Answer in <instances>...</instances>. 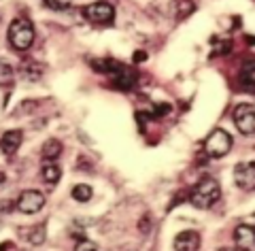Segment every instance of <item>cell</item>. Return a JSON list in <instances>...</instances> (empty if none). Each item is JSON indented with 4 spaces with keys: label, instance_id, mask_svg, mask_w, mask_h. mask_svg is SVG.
I'll return each instance as SVG.
<instances>
[{
    "label": "cell",
    "instance_id": "obj_6",
    "mask_svg": "<svg viewBox=\"0 0 255 251\" xmlns=\"http://www.w3.org/2000/svg\"><path fill=\"white\" fill-rule=\"evenodd\" d=\"M234 124L243 134L251 136L255 134V107L249 104H241L234 109Z\"/></svg>",
    "mask_w": 255,
    "mask_h": 251
},
{
    "label": "cell",
    "instance_id": "obj_19",
    "mask_svg": "<svg viewBox=\"0 0 255 251\" xmlns=\"http://www.w3.org/2000/svg\"><path fill=\"white\" fill-rule=\"evenodd\" d=\"M28 241L32 243V245H41V243L45 241V228L43 226H34L32 232L28 234Z\"/></svg>",
    "mask_w": 255,
    "mask_h": 251
},
{
    "label": "cell",
    "instance_id": "obj_26",
    "mask_svg": "<svg viewBox=\"0 0 255 251\" xmlns=\"http://www.w3.org/2000/svg\"><path fill=\"white\" fill-rule=\"evenodd\" d=\"M219 251H238V249H232V247H223V249H219Z\"/></svg>",
    "mask_w": 255,
    "mask_h": 251
},
{
    "label": "cell",
    "instance_id": "obj_27",
    "mask_svg": "<svg viewBox=\"0 0 255 251\" xmlns=\"http://www.w3.org/2000/svg\"><path fill=\"white\" fill-rule=\"evenodd\" d=\"M124 251H132V249H124Z\"/></svg>",
    "mask_w": 255,
    "mask_h": 251
},
{
    "label": "cell",
    "instance_id": "obj_2",
    "mask_svg": "<svg viewBox=\"0 0 255 251\" xmlns=\"http://www.w3.org/2000/svg\"><path fill=\"white\" fill-rule=\"evenodd\" d=\"M6 38H9L13 49L26 51L32 47V40H34V28H32V23L28 19L17 17V19L11 21L9 32H6Z\"/></svg>",
    "mask_w": 255,
    "mask_h": 251
},
{
    "label": "cell",
    "instance_id": "obj_24",
    "mask_svg": "<svg viewBox=\"0 0 255 251\" xmlns=\"http://www.w3.org/2000/svg\"><path fill=\"white\" fill-rule=\"evenodd\" d=\"M134 60H136V62H145V60H147V53L136 51V53H134Z\"/></svg>",
    "mask_w": 255,
    "mask_h": 251
},
{
    "label": "cell",
    "instance_id": "obj_22",
    "mask_svg": "<svg viewBox=\"0 0 255 251\" xmlns=\"http://www.w3.org/2000/svg\"><path fill=\"white\" fill-rule=\"evenodd\" d=\"M153 109H155V111H153V115L159 117V115H166V113H170V104H166V102H164V104H155Z\"/></svg>",
    "mask_w": 255,
    "mask_h": 251
},
{
    "label": "cell",
    "instance_id": "obj_21",
    "mask_svg": "<svg viewBox=\"0 0 255 251\" xmlns=\"http://www.w3.org/2000/svg\"><path fill=\"white\" fill-rule=\"evenodd\" d=\"M75 251H98V247H96L92 241H85L83 239V241H79L77 245H75Z\"/></svg>",
    "mask_w": 255,
    "mask_h": 251
},
{
    "label": "cell",
    "instance_id": "obj_25",
    "mask_svg": "<svg viewBox=\"0 0 255 251\" xmlns=\"http://www.w3.org/2000/svg\"><path fill=\"white\" fill-rule=\"evenodd\" d=\"M4 183H6V175H4L2 171H0V190L4 188Z\"/></svg>",
    "mask_w": 255,
    "mask_h": 251
},
{
    "label": "cell",
    "instance_id": "obj_12",
    "mask_svg": "<svg viewBox=\"0 0 255 251\" xmlns=\"http://www.w3.org/2000/svg\"><path fill=\"white\" fill-rule=\"evenodd\" d=\"M19 72H21V77L23 79H28V81H38L43 77V64L41 62H36V60H23L21 62V66H19Z\"/></svg>",
    "mask_w": 255,
    "mask_h": 251
},
{
    "label": "cell",
    "instance_id": "obj_8",
    "mask_svg": "<svg viewBox=\"0 0 255 251\" xmlns=\"http://www.w3.org/2000/svg\"><path fill=\"white\" fill-rule=\"evenodd\" d=\"M109 77L113 81V85L119 87V90H132L134 83H136V72L128 70L126 66H122V64H119L113 72H109Z\"/></svg>",
    "mask_w": 255,
    "mask_h": 251
},
{
    "label": "cell",
    "instance_id": "obj_15",
    "mask_svg": "<svg viewBox=\"0 0 255 251\" xmlns=\"http://www.w3.org/2000/svg\"><path fill=\"white\" fill-rule=\"evenodd\" d=\"M241 81L247 85V87H251V90H255V60H247L243 66H241Z\"/></svg>",
    "mask_w": 255,
    "mask_h": 251
},
{
    "label": "cell",
    "instance_id": "obj_4",
    "mask_svg": "<svg viewBox=\"0 0 255 251\" xmlns=\"http://www.w3.org/2000/svg\"><path fill=\"white\" fill-rule=\"evenodd\" d=\"M83 15H85V19L90 23H96V26H107V23L113 21L115 9L109 2H105V0H100V2L87 4L83 9Z\"/></svg>",
    "mask_w": 255,
    "mask_h": 251
},
{
    "label": "cell",
    "instance_id": "obj_9",
    "mask_svg": "<svg viewBox=\"0 0 255 251\" xmlns=\"http://www.w3.org/2000/svg\"><path fill=\"white\" fill-rule=\"evenodd\" d=\"M234 243L243 251H255V228L253 226H238L234 230Z\"/></svg>",
    "mask_w": 255,
    "mask_h": 251
},
{
    "label": "cell",
    "instance_id": "obj_14",
    "mask_svg": "<svg viewBox=\"0 0 255 251\" xmlns=\"http://www.w3.org/2000/svg\"><path fill=\"white\" fill-rule=\"evenodd\" d=\"M41 175H43V181L45 183H58L60 181V177H62V168L55 164V160H45V164L41 168Z\"/></svg>",
    "mask_w": 255,
    "mask_h": 251
},
{
    "label": "cell",
    "instance_id": "obj_11",
    "mask_svg": "<svg viewBox=\"0 0 255 251\" xmlns=\"http://www.w3.org/2000/svg\"><path fill=\"white\" fill-rule=\"evenodd\" d=\"M21 139H23V134L19 130H9V132L2 134V139H0V149H2V153L6 158L15 156V151H17L19 145H21Z\"/></svg>",
    "mask_w": 255,
    "mask_h": 251
},
{
    "label": "cell",
    "instance_id": "obj_5",
    "mask_svg": "<svg viewBox=\"0 0 255 251\" xmlns=\"http://www.w3.org/2000/svg\"><path fill=\"white\" fill-rule=\"evenodd\" d=\"M45 207V196L38 190H26L17 198V209L26 215H34Z\"/></svg>",
    "mask_w": 255,
    "mask_h": 251
},
{
    "label": "cell",
    "instance_id": "obj_10",
    "mask_svg": "<svg viewBox=\"0 0 255 251\" xmlns=\"http://www.w3.org/2000/svg\"><path fill=\"white\" fill-rule=\"evenodd\" d=\"M200 247V234L196 230H185L174 239V251H196Z\"/></svg>",
    "mask_w": 255,
    "mask_h": 251
},
{
    "label": "cell",
    "instance_id": "obj_3",
    "mask_svg": "<svg viewBox=\"0 0 255 251\" xmlns=\"http://www.w3.org/2000/svg\"><path fill=\"white\" fill-rule=\"evenodd\" d=\"M232 136H230L226 130H221V128H215V130L206 136L204 141V151L209 153L211 158H223L226 153L232 149Z\"/></svg>",
    "mask_w": 255,
    "mask_h": 251
},
{
    "label": "cell",
    "instance_id": "obj_17",
    "mask_svg": "<svg viewBox=\"0 0 255 251\" xmlns=\"http://www.w3.org/2000/svg\"><path fill=\"white\" fill-rule=\"evenodd\" d=\"M92 194H94L92 188H90V185H85V183L75 185V188H73V198L79 200V202H87L92 198Z\"/></svg>",
    "mask_w": 255,
    "mask_h": 251
},
{
    "label": "cell",
    "instance_id": "obj_7",
    "mask_svg": "<svg viewBox=\"0 0 255 251\" xmlns=\"http://www.w3.org/2000/svg\"><path fill=\"white\" fill-rule=\"evenodd\" d=\"M234 181L241 190L253 192L255 190V162H241V164H236Z\"/></svg>",
    "mask_w": 255,
    "mask_h": 251
},
{
    "label": "cell",
    "instance_id": "obj_16",
    "mask_svg": "<svg viewBox=\"0 0 255 251\" xmlns=\"http://www.w3.org/2000/svg\"><path fill=\"white\" fill-rule=\"evenodd\" d=\"M41 153H43V158L45 160H55L62 153V143L60 141H55V139H49L45 145H43V149H41Z\"/></svg>",
    "mask_w": 255,
    "mask_h": 251
},
{
    "label": "cell",
    "instance_id": "obj_18",
    "mask_svg": "<svg viewBox=\"0 0 255 251\" xmlns=\"http://www.w3.org/2000/svg\"><path fill=\"white\" fill-rule=\"evenodd\" d=\"M15 77V72H13V66L11 64H6L0 60V85H9L11 81Z\"/></svg>",
    "mask_w": 255,
    "mask_h": 251
},
{
    "label": "cell",
    "instance_id": "obj_13",
    "mask_svg": "<svg viewBox=\"0 0 255 251\" xmlns=\"http://www.w3.org/2000/svg\"><path fill=\"white\" fill-rule=\"evenodd\" d=\"M196 11V2L194 0H172V13H174V19L183 21L185 17H189L191 13Z\"/></svg>",
    "mask_w": 255,
    "mask_h": 251
},
{
    "label": "cell",
    "instance_id": "obj_20",
    "mask_svg": "<svg viewBox=\"0 0 255 251\" xmlns=\"http://www.w3.org/2000/svg\"><path fill=\"white\" fill-rule=\"evenodd\" d=\"M43 2L49 6L51 11H66L70 4H73V0H43Z\"/></svg>",
    "mask_w": 255,
    "mask_h": 251
},
{
    "label": "cell",
    "instance_id": "obj_1",
    "mask_svg": "<svg viewBox=\"0 0 255 251\" xmlns=\"http://www.w3.org/2000/svg\"><path fill=\"white\" fill-rule=\"evenodd\" d=\"M219 196H221L219 183L215 181L213 177H204V179L191 190L189 200H191V205L198 207V209H209L219 200Z\"/></svg>",
    "mask_w": 255,
    "mask_h": 251
},
{
    "label": "cell",
    "instance_id": "obj_23",
    "mask_svg": "<svg viewBox=\"0 0 255 251\" xmlns=\"http://www.w3.org/2000/svg\"><path fill=\"white\" fill-rule=\"evenodd\" d=\"M11 209H13L11 200H2V202H0V213H11Z\"/></svg>",
    "mask_w": 255,
    "mask_h": 251
}]
</instances>
